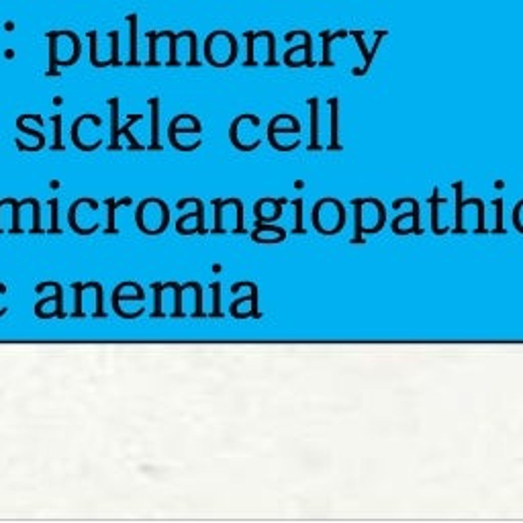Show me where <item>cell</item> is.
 <instances>
[{
	"instance_id": "obj_3",
	"label": "cell",
	"mask_w": 523,
	"mask_h": 523,
	"mask_svg": "<svg viewBox=\"0 0 523 523\" xmlns=\"http://www.w3.org/2000/svg\"><path fill=\"white\" fill-rule=\"evenodd\" d=\"M239 286H248V288L252 290V315L258 317L260 313H258V288H256V284H252V282H242V284H235V286H233V292H237Z\"/></svg>"
},
{
	"instance_id": "obj_5",
	"label": "cell",
	"mask_w": 523,
	"mask_h": 523,
	"mask_svg": "<svg viewBox=\"0 0 523 523\" xmlns=\"http://www.w3.org/2000/svg\"><path fill=\"white\" fill-rule=\"evenodd\" d=\"M49 205H51V211H53V215H51V231L57 233L59 231V227H57V201H51Z\"/></svg>"
},
{
	"instance_id": "obj_6",
	"label": "cell",
	"mask_w": 523,
	"mask_h": 523,
	"mask_svg": "<svg viewBox=\"0 0 523 523\" xmlns=\"http://www.w3.org/2000/svg\"><path fill=\"white\" fill-rule=\"evenodd\" d=\"M213 288V292H215V317H219L221 315V311H219V282H215V284L211 286Z\"/></svg>"
},
{
	"instance_id": "obj_2",
	"label": "cell",
	"mask_w": 523,
	"mask_h": 523,
	"mask_svg": "<svg viewBox=\"0 0 523 523\" xmlns=\"http://www.w3.org/2000/svg\"><path fill=\"white\" fill-rule=\"evenodd\" d=\"M127 203H129V199H125L123 203H115L113 199L106 201V205H108V229H106V231H108V233H115V231H117V229H115V209H117L119 205H127Z\"/></svg>"
},
{
	"instance_id": "obj_4",
	"label": "cell",
	"mask_w": 523,
	"mask_h": 523,
	"mask_svg": "<svg viewBox=\"0 0 523 523\" xmlns=\"http://www.w3.org/2000/svg\"><path fill=\"white\" fill-rule=\"evenodd\" d=\"M76 288V317H82V290L86 288L84 284H74Z\"/></svg>"
},
{
	"instance_id": "obj_1",
	"label": "cell",
	"mask_w": 523,
	"mask_h": 523,
	"mask_svg": "<svg viewBox=\"0 0 523 523\" xmlns=\"http://www.w3.org/2000/svg\"><path fill=\"white\" fill-rule=\"evenodd\" d=\"M47 286L55 288V300H57V309H55V315H57V317H63V304H61V298H63V294H61V286H59V284H55V282H45V284H39V286H37V292H41L43 288H47Z\"/></svg>"
}]
</instances>
